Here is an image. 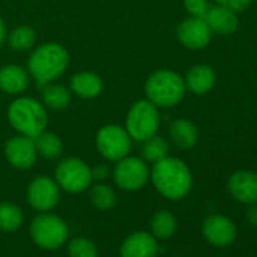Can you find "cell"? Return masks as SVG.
<instances>
[{"label": "cell", "mask_w": 257, "mask_h": 257, "mask_svg": "<svg viewBox=\"0 0 257 257\" xmlns=\"http://www.w3.org/2000/svg\"><path fill=\"white\" fill-rule=\"evenodd\" d=\"M150 177L159 194L168 200H182L192 188L191 170L177 158L165 156L164 159L155 162Z\"/></svg>", "instance_id": "obj_1"}, {"label": "cell", "mask_w": 257, "mask_h": 257, "mask_svg": "<svg viewBox=\"0 0 257 257\" xmlns=\"http://www.w3.org/2000/svg\"><path fill=\"white\" fill-rule=\"evenodd\" d=\"M67 50L56 44L49 43L40 46L29 58V71L40 86H44L58 79L68 67Z\"/></svg>", "instance_id": "obj_2"}, {"label": "cell", "mask_w": 257, "mask_h": 257, "mask_svg": "<svg viewBox=\"0 0 257 257\" xmlns=\"http://www.w3.org/2000/svg\"><path fill=\"white\" fill-rule=\"evenodd\" d=\"M8 119L17 132L29 138H37L47 127L46 109L31 97H22L13 101L8 109Z\"/></svg>", "instance_id": "obj_3"}, {"label": "cell", "mask_w": 257, "mask_h": 257, "mask_svg": "<svg viewBox=\"0 0 257 257\" xmlns=\"http://www.w3.org/2000/svg\"><path fill=\"white\" fill-rule=\"evenodd\" d=\"M186 92L185 80L180 74L171 70L155 71L146 83V94L149 100L161 107H171L179 104Z\"/></svg>", "instance_id": "obj_4"}, {"label": "cell", "mask_w": 257, "mask_h": 257, "mask_svg": "<svg viewBox=\"0 0 257 257\" xmlns=\"http://www.w3.org/2000/svg\"><path fill=\"white\" fill-rule=\"evenodd\" d=\"M159 122L161 116L158 106L150 100H140L128 110L125 131L132 140L143 143L158 134Z\"/></svg>", "instance_id": "obj_5"}, {"label": "cell", "mask_w": 257, "mask_h": 257, "mask_svg": "<svg viewBox=\"0 0 257 257\" xmlns=\"http://www.w3.org/2000/svg\"><path fill=\"white\" fill-rule=\"evenodd\" d=\"M31 236L38 246L44 249H56L65 243L68 237V225L62 218L43 212L34 218L31 224Z\"/></svg>", "instance_id": "obj_6"}, {"label": "cell", "mask_w": 257, "mask_h": 257, "mask_svg": "<svg viewBox=\"0 0 257 257\" xmlns=\"http://www.w3.org/2000/svg\"><path fill=\"white\" fill-rule=\"evenodd\" d=\"M56 183L70 194L83 192L92 182L91 168L79 158H67L56 167Z\"/></svg>", "instance_id": "obj_7"}, {"label": "cell", "mask_w": 257, "mask_h": 257, "mask_svg": "<svg viewBox=\"0 0 257 257\" xmlns=\"http://www.w3.org/2000/svg\"><path fill=\"white\" fill-rule=\"evenodd\" d=\"M95 144L98 152L103 155V158L118 162L131 152L132 138L128 137L125 128L110 124L100 128L95 138Z\"/></svg>", "instance_id": "obj_8"}, {"label": "cell", "mask_w": 257, "mask_h": 257, "mask_svg": "<svg viewBox=\"0 0 257 257\" xmlns=\"http://www.w3.org/2000/svg\"><path fill=\"white\" fill-rule=\"evenodd\" d=\"M115 183L124 191H138L144 188L150 179L147 164L140 158H122L113 170Z\"/></svg>", "instance_id": "obj_9"}, {"label": "cell", "mask_w": 257, "mask_h": 257, "mask_svg": "<svg viewBox=\"0 0 257 257\" xmlns=\"http://www.w3.org/2000/svg\"><path fill=\"white\" fill-rule=\"evenodd\" d=\"M59 185L50 177H37L28 188V201L38 212H50L59 203Z\"/></svg>", "instance_id": "obj_10"}, {"label": "cell", "mask_w": 257, "mask_h": 257, "mask_svg": "<svg viewBox=\"0 0 257 257\" xmlns=\"http://www.w3.org/2000/svg\"><path fill=\"white\" fill-rule=\"evenodd\" d=\"M179 41L189 50L204 49L212 38V31L204 19L191 17L183 20L177 28Z\"/></svg>", "instance_id": "obj_11"}, {"label": "cell", "mask_w": 257, "mask_h": 257, "mask_svg": "<svg viewBox=\"0 0 257 257\" xmlns=\"http://www.w3.org/2000/svg\"><path fill=\"white\" fill-rule=\"evenodd\" d=\"M5 155L8 162L19 170H29L37 162V147L34 138L16 137L10 140L5 146Z\"/></svg>", "instance_id": "obj_12"}, {"label": "cell", "mask_w": 257, "mask_h": 257, "mask_svg": "<svg viewBox=\"0 0 257 257\" xmlns=\"http://www.w3.org/2000/svg\"><path fill=\"white\" fill-rule=\"evenodd\" d=\"M203 236L215 246H227L236 239V225L224 215H212L203 224Z\"/></svg>", "instance_id": "obj_13"}, {"label": "cell", "mask_w": 257, "mask_h": 257, "mask_svg": "<svg viewBox=\"0 0 257 257\" xmlns=\"http://www.w3.org/2000/svg\"><path fill=\"white\" fill-rule=\"evenodd\" d=\"M231 197L243 204L257 203V173L249 170H240L231 174L227 183Z\"/></svg>", "instance_id": "obj_14"}, {"label": "cell", "mask_w": 257, "mask_h": 257, "mask_svg": "<svg viewBox=\"0 0 257 257\" xmlns=\"http://www.w3.org/2000/svg\"><path fill=\"white\" fill-rule=\"evenodd\" d=\"M158 239L147 231L131 233L119 246V257H156Z\"/></svg>", "instance_id": "obj_15"}, {"label": "cell", "mask_w": 257, "mask_h": 257, "mask_svg": "<svg viewBox=\"0 0 257 257\" xmlns=\"http://www.w3.org/2000/svg\"><path fill=\"white\" fill-rule=\"evenodd\" d=\"M204 20L210 31L218 35H231L233 32H236L239 25L236 13L221 5L209 8L204 16Z\"/></svg>", "instance_id": "obj_16"}, {"label": "cell", "mask_w": 257, "mask_h": 257, "mask_svg": "<svg viewBox=\"0 0 257 257\" xmlns=\"http://www.w3.org/2000/svg\"><path fill=\"white\" fill-rule=\"evenodd\" d=\"M216 83L215 70L209 65H195L192 67L185 79L186 89L194 94H206Z\"/></svg>", "instance_id": "obj_17"}, {"label": "cell", "mask_w": 257, "mask_h": 257, "mask_svg": "<svg viewBox=\"0 0 257 257\" xmlns=\"http://www.w3.org/2000/svg\"><path fill=\"white\" fill-rule=\"evenodd\" d=\"M29 74L19 65H7L0 68V89L8 94H20L29 86Z\"/></svg>", "instance_id": "obj_18"}, {"label": "cell", "mask_w": 257, "mask_h": 257, "mask_svg": "<svg viewBox=\"0 0 257 257\" xmlns=\"http://www.w3.org/2000/svg\"><path fill=\"white\" fill-rule=\"evenodd\" d=\"M170 135L173 143L182 150L192 149L198 141V131L195 124L186 118H179L173 121L170 127Z\"/></svg>", "instance_id": "obj_19"}, {"label": "cell", "mask_w": 257, "mask_h": 257, "mask_svg": "<svg viewBox=\"0 0 257 257\" xmlns=\"http://www.w3.org/2000/svg\"><path fill=\"white\" fill-rule=\"evenodd\" d=\"M71 89L82 98H94L103 89V82L92 71H80L71 77Z\"/></svg>", "instance_id": "obj_20"}, {"label": "cell", "mask_w": 257, "mask_h": 257, "mask_svg": "<svg viewBox=\"0 0 257 257\" xmlns=\"http://www.w3.org/2000/svg\"><path fill=\"white\" fill-rule=\"evenodd\" d=\"M152 233L156 239L167 240L177 230V219L170 210H159L153 215L150 221Z\"/></svg>", "instance_id": "obj_21"}, {"label": "cell", "mask_w": 257, "mask_h": 257, "mask_svg": "<svg viewBox=\"0 0 257 257\" xmlns=\"http://www.w3.org/2000/svg\"><path fill=\"white\" fill-rule=\"evenodd\" d=\"M34 143H35L37 152L49 161H55L62 156V152H64L62 141L52 132L44 131L37 138H34Z\"/></svg>", "instance_id": "obj_22"}, {"label": "cell", "mask_w": 257, "mask_h": 257, "mask_svg": "<svg viewBox=\"0 0 257 257\" xmlns=\"http://www.w3.org/2000/svg\"><path fill=\"white\" fill-rule=\"evenodd\" d=\"M43 98L44 103L53 109V110H61L65 109L70 101H71V94L70 91L59 83H47V86L43 89Z\"/></svg>", "instance_id": "obj_23"}, {"label": "cell", "mask_w": 257, "mask_h": 257, "mask_svg": "<svg viewBox=\"0 0 257 257\" xmlns=\"http://www.w3.org/2000/svg\"><path fill=\"white\" fill-rule=\"evenodd\" d=\"M23 224V212L14 203H0V231H16Z\"/></svg>", "instance_id": "obj_24"}, {"label": "cell", "mask_w": 257, "mask_h": 257, "mask_svg": "<svg viewBox=\"0 0 257 257\" xmlns=\"http://www.w3.org/2000/svg\"><path fill=\"white\" fill-rule=\"evenodd\" d=\"M89 197H91L92 206L95 209H98V210H110L116 204V194H115V191L110 186L104 185V183L94 185L91 192H89Z\"/></svg>", "instance_id": "obj_25"}, {"label": "cell", "mask_w": 257, "mask_h": 257, "mask_svg": "<svg viewBox=\"0 0 257 257\" xmlns=\"http://www.w3.org/2000/svg\"><path fill=\"white\" fill-rule=\"evenodd\" d=\"M144 146L141 149L143 152V158L149 162H158L161 159H164L165 156H168V143L161 138V137H152L146 141H143Z\"/></svg>", "instance_id": "obj_26"}, {"label": "cell", "mask_w": 257, "mask_h": 257, "mask_svg": "<svg viewBox=\"0 0 257 257\" xmlns=\"http://www.w3.org/2000/svg\"><path fill=\"white\" fill-rule=\"evenodd\" d=\"M35 40H37L35 31L29 26H20V28L14 29L8 37L10 46L19 52H25V50L32 49L35 44Z\"/></svg>", "instance_id": "obj_27"}, {"label": "cell", "mask_w": 257, "mask_h": 257, "mask_svg": "<svg viewBox=\"0 0 257 257\" xmlns=\"http://www.w3.org/2000/svg\"><path fill=\"white\" fill-rule=\"evenodd\" d=\"M70 257H98L95 243L86 237H76L68 245Z\"/></svg>", "instance_id": "obj_28"}, {"label": "cell", "mask_w": 257, "mask_h": 257, "mask_svg": "<svg viewBox=\"0 0 257 257\" xmlns=\"http://www.w3.org/2000/svg\"><path fill=\"white\" fill-rule=\"evenodd\" d=\"M185 8L191 14V17L204 19L209 10V4L207 0H185Z\"/></svg>", "instance_id": "obj_29"}, {"label": "cell", "mask_w": 257, "mask_h": 257, "mask_svg": "<svg viewBox=\"0 0 257 257\" xmlns=\"http://www.w3.org/2000/svg\"><path fill=\"white\" fill-rule=\"evenodd\" d=\"M216 2H218V5L225 7L234 13H240V11L246 10L254 0H216Z\"/></svg>", "instance_id": "obj_30"}, {"label": "cell", "mask_w": 257, "mask_h": 257, "mask_svg": "<svg viewBox=\"0 0 257 257\" xmlns=\"http://www.w3.org/2000/svg\"><path fill=\"white\" fill-rule=\"evenodd\" d=\"M91 174H92V179L101 182V180H106V179L109 177L110 171H109V168H107L104 164H100V165H97L95 168L91 170Z\"/></svg>", "instance_id": "obj_31"}, {"label": "cell", "mask_w": 257, "mask_h": 257, "mask_svg": "<svg viewBox=\"0 0 257 257\" xmlns=\"http://www.w3.org/2000/svg\"><path fill=\"white\" fill-rule=\"evenodd\" d=\"M248 206H249V207H248V210H246V221H248L251 225L257 227V203L248 204Z\"/></svg>", "instance_id": "obj_32"}, {"label": "cell", "mask_w": 257, "mask_h": 257, "mask_svg": "<svg viewBox=\"0 0 257 257\" xmlns=\"http://www.w3.org/2000/svg\"><path fill=\"white\" fill-rule=\"evenodd\" d=\"M5 40H7V26H5V22L0 19V46L4 44Z\"/></svg>", "instance_id": "obj_33"}]
</instances>
